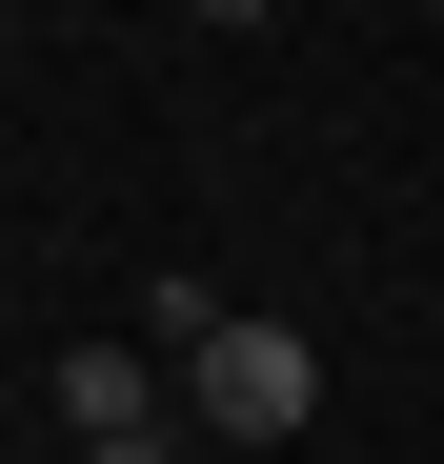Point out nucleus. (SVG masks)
Segmentation results:
<instances>
[{
  "label": "nucleus",
  "mask_w": 444,
  "mask_h": 464,
  "mask_svg": "<svg viewBox=\"0 0 444 464\" xmlns=\"http://www.w3.org/2000/svg\"><path fill=\"white\" fill-rule=\"evenodd\" d=\"M82 464H162V444H82Z\"/></svg>",
  "instance_id": "7ed1b4c3"
},
{
  "label": "nucleus",
  "mask_w": 444,
  "mask_h": 464,
  "mask_svg": "<svg viewBox=\"0 0 444 464\" xmlns=\"http://www.w3.org/2000/svg\"><path fill=\"white\" fill-rule=\"evenodd\" d=\"M182 404H202L222 444H283V424L323 404V343H304V324H243V303H222V343L182 363Z\"/></svg>",
  "instance_id": "f257e3e1"
},
{
  "label": "nucleus",
  "mask_w": 444,
  "mask_h": 464,
  "mask_svg": "<svg viewBox=\"0 0 444 464\" xmlns=\"http://www.w3.org/2000/svg\"><path fill=\"white\" fill-rule=\"evenodd\" d=\"M61 424L82 444H162V363L141 343H61Z\"/></svg>",
  "instance_id": "f03ea898"
},
{
  "label": "nucleus",
  "mask_w": 444,
  "mask_h": 464,
  "mask_svg": "<svg viewBox=\"0 0 444 464\" xmlns=\"http://www.w3.org/2000/svg\"><path fill=\"white\" fill-rule=\"evenodd\" d=\"M202 21H263V0H202Z\"/></svg>",
  "instance_id": "20e7f679"
}]
</instances>
